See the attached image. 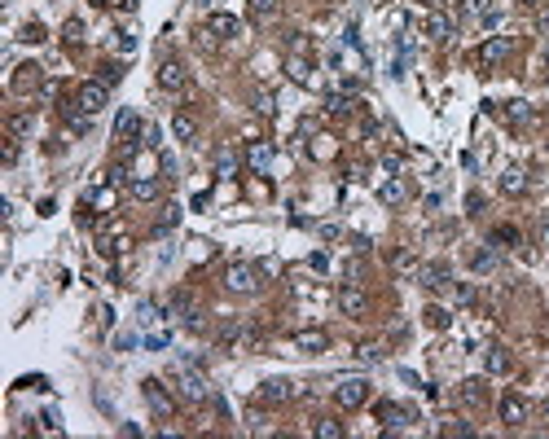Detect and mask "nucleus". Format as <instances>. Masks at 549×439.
Instances as JSON below:
<instances>
[{
	"mask_svg": "<svg viewBox=\"0 0 549 439\" xmlns=\"http://www.w3.org/2000/svg\"><path fill=\"white\" fill-rule=\"evenodd\" d=\"M224 286L233 290V295H255L259 290V268L255 264H233L224 272Z\"/></svg>",
	"mask_w": 549,
	"mask_h": 439,
	"instance_id": "nucleus-1",
	"label": "nucleus"
},
{
	"mask_svg": "<svg viewBox=\"0 0 549 439\" xmlns=\"http://www.w3.org/2000/svg\"><path fill=\"white\" fill-rule=\"evenodd\" d=\"M106 102H110V84H102V79H93V84H79V92H75V106L84 110V115L106 110Z\"/></svg>",
	"mask_w": 549,
	"mask_h": 439,
	"instance_id": "nucleus-2",
	"label": "nucleus"
},
{
	"mask_svg": "<svg viewBox=\"0 0 549 439\" xmlns=\"http://www.w3.org/2000/svg\"><path fill=\"white\" fill-rule=\"evenodd\" d=\"M172 382H176V391L185 396V400H207V382H203V373H194L185 365H176L172 369Z\"/></svg>",
	"mask_w": 549,
	"mask_h": 439,
	"instance_id": "nucleus-3",
	"label": "nucleus"
},
{
	"mask_svg": "<svg viewBox=\"0 0 549 439\" xmlns=\"http://www.w3.org/2000/svg\"><path fill=\"white\" fill-rule=\"evenodd\" d=\"M141 391H145V400H149V409H154V417H172V413H176V400L168 396V386H163L158 378H145Z\"/></svg>",
	"mask_w": 549,
	"mask_h": 439,
	"instance_id": "nucleus-4",
	"label": "nucleus"
},
{
	"mask_svg": "<svg viewBox=\"0 0 549 439\" xmlns=\"http://www.w3.org/2000/svg\"><path fill=\"white\" fill-rule=\"evenodd\" d=\"M334 400H339V409H360V404L370 400V382H365V378H347L334 391Z\"/></svg>",
	"mask_w": 549,
	"mask_h": 439,
	"instance_id": "nucleus-5",
	"label": "nucleus"
},
{
	"mask_svg": "<svg viewBox=\"0 0 549 439\" xmlns=\"http://www.w3.org/2000/svg\"><path fill=\"white\" fill-rule=\"evenodd\" d=\"M501 421H506V426H523V421H527V400L519 391H506L501 396Z\"/></svg>",
	"mask_w": 549,
	"mask_h": 439,
	"instance_id": "nucleus-6",
	"label": "nucleus"
},
{
	"mask_svg": "<svg viewBox=\"0 0 549 439\" xmlns=\"http://www.w3.org/2000/svg\"><path fill=\"white\" fill-rule=\"evenodd\" d=\"M339 307L347 316H365L370 312V299H365V290H356V286H343L339 290Z\"/></svg>",
	"mask_w": 549,
	"mask_h": 439,
	"instance_id": "nucleus-7",
	"label": "nucleus"
},
{
	"mask_svg": "<svg viewBox=\"0 0 549 439\" xmlns=\"http://www.w3.org/2000/svg\"><path fill=\"white\" fill-rule=\"evenodd\" d=\"M290 347H294V351H325V347H330V334H325V330H299V334L290 338Z\"/></svg>",
	"mask_w": 549,
	"mask_h": 439,
	"instance_id": "nucleus-8",
	"label": "nucleus"
},
{
	"mask_svg": "<svg viewBox=\"0 0 549 439\" xmlns=\"http://www.w3.org/2000/svg\"><path fill=\"white\" fill-rule=\"evenodd\" d=\"M422 31H426V36L435 40V44H444L448 36H453V22H448L440 9H431V13H426V22H422Z\"/></svg>",
	"mask_w": 549,
	"mask_h": 439,
	"instance_id": "nucleus-9",
	"label": "nucleus"
},
{
	"mask_svg": "<svg viewBox=\"0 0 549 439\" xmlns=\"http://www.w3.org/2000/svg\"><path fill=\"white\" fill-rule=\"evenodd\" d=\"M259 396L269 400V404H286V400H294V382H286V378H269Z\"/></svg>",
	"mask_w": 549,
	"mask_h": 439,
	"instance_id": "nucleus-10",
	"label": "nucleus"
},
{
	"mask_svg": "<svg viewBox=\"0 0 549 439\" xmlns=\"http://www.w3.org/2000/svg\"><path fill=\"white\" fill-rule=\"evenodd\" d=\"M501 193L523 198V193H527V172H523V167H506V172H501Z\"/></svg>",
	"mask_w": 549,
	"mask_h": 439,
	"instance_id": "nucleus-11",
	"label": "nucleus"
},
{
	"mask_svg": "<svg viewBox=\"0 0 549 439\" xmlns=\"http://www.w3.org/2000/svg\"><path fill=\"white\" fill-rule=\"evenodd\" d=\"M158 84L163 88H168V92H176V88H185V67H180V62H163V67H158Z\"/></svg>",
	"mask_w": 549,
	"mask_h": 439,
	"instance_id": "nucleus-12",
	"label": "nucleus"
},
{
	"mask_svg": "<svg viewBox=\"0 0 549 439\" xmlns=\"http://www.w3.org/2000/svg\"><path fill=\"white\" fill-rule=\"evenodd\" d=\"M114 137H119V141L141 137V115H137V110H119V119H114Z\"/></svg>",
	"mask_w": 549,
	"mask_h": 439,
	"instance_id": "nucleus-13",
	"label": "nucleus"
},
{
	"mask_svg": "<svg viewBox=\"0 0 549 439\" xmlns=\"http://www.w3.org/2000/svg\"><path fill=\"white\" fill-rule=\"evenodd\" d=\"M378 421H387V426H405V421H413V409H405V404H378Z\"/></svg>",
	"mask_w": 549,
	"mask_h": 439,
	"instance_id": "nucleus-14",
	"label": "nucleus"
},
{
	"mask_svg": "<svg viewBox=\"0 0 549 439\" xmlns=\"http://www.w3.org/2000/svg\"><path fill=\"white\" fill-rule=\"evenodd\" d=\"M418 281H422L426 290H444V286H448V264H426V268H418Z\"/></svg>",
	"mask_w": 549,
	"mask_h": 439,
	"instance_id": "nucleus-15",
	"label": "nucleus"
},
{
	"mask_svg": "<svg viewBox=\"0 0 549 439\" xmlns=\"http://www.w3.org/2000/svg\"><path fill=\"white\" fill-rule=\"evenodd\" d=\"M207 31H211V36H220V40H229V36H238V18H233V13H211Z\"/></svg>",
	"mask_w": 549,
	"mask_h": 439,
	"instance_id": "nucleus-16",
	"label": "nucleus"
},
{
	"mask_svg": "<svg viewBox=\"0 0 549 439\" xmlns=\"http://www.w3.org/2000/svg\"><path fill=\"white\" fill-rule=\"evenodd\" d=\"M506 53H510V40H488L484 48H479V67H496Z\"/></svg>",
	"mask_w": 549,
	"mask_h": 439,
	"instance_id": "nucleus-17",
	"label": "nucleus"
},
{
	"mask_svg": "<svg viewBox=\"0 0 549 439\" xmlns=\"http://www.w3.org/2000/svg\"><path fill=\"white\" fill-rule=\"evenodd\" d=\"M286 71H290V79H294V84H304V88L312 84V62H308V57H299V53H294V57L286 62Z\"/></svg>",
	"mask_w": 549,
	"mask_h": 439,
	"instance_id": "nucleus-18",
	"label": "nucleus"
},
{
	"mask_svg": "<svg viewBox=\"0 0 549 439\" xmlns=\"http://www.w3.org/2000/svg\"><path fill=\"white\" fill-rule=\"evenodd\" d=\"M13 88H18V92H36V88H40V67H18Z\"/></svg>",
	"mask_w": 549,
	"mask_h": 439,
	"instance_id": "nucleus-19",
	"label": "nucleus"
},
{
	"mask_svg": "<svg viewBox=\"0 0 549 439\" xmlns=\"http://www.w3.org/2000/svg\"><path fill=\"white\" fill-rule=\"evenodd\" d=\"M132 198L154 202L158 198V181H154V176H137V181H132Z\"/></svg>",
	"mask_w": 549,
	"mask_h": 439,
	"instance_id": "nucleus-20",
	"label": "nucleus"
},
{
	"mask_svg": "<svg viewBox=\"0 0 549 439\" xmlns=\"http://www.w3.org/2000/svg\"><path fill=\"white\" fill-rule=\"evenodd\" d=\"M378 198L387 202V207H395V202H405V198H409V185H405V181H387V185L378 189Z\"/></svg>",
	"mask_w": 549,
	"mask_h": 439,
	"instance_id": "nucleus-21",
	"label": "nucleus"
},
{
	"mask_svg": "<svg viewBox=\"0 0 549 439\" xmlns=\"http://www.w3.org/2000/svg\"><path fill=\"white\" fill-rule=\"evenodd\" d=\"M172 132H176V141H185V145H189V141L198 137V123H194V115H176V119H172Z\"/></svg>",
	"mask_w": 549,
	"mask_h": 439,
	"instance_id": "nucleus-22",
	"label": "nucleus"
},
{
	"mask_svg": "<svg viewBox=\"0 0 549 439\" xmlns=\"http://www.w3.org/2000/svg\"><path fill=\"white\" fill-rule=\"evenodd\" d=\"M484 365H488V373H506V369H510L506 347H488V351H484Z\"/></svg>",
	"mask_w": 549,
	"mask_h": 439,
	"instance_id": "nucleus-23",
	"label": "nucleus"
},
{
	"mask_svg": "<svg viewBox=\"0 0 549 439\" xmlns=\"http://www.w3.org/2000/svg\"><path fill=\"white\" fill-rule=\"evenodd\" d=\"M246 162L264 172V167H269V162H273V145H264V141H259V145H251V150H246Z\"/></svg>",
	"mask_w": 549,
	"mask_h": 439,
	"instance_id": "nucleus-24",
	"label": "nucleus"
},
{
	"mask_svg": "<svg viewBox=\"0 0 549 439\" xmlns=\"http://www.w3.org/2000/svg\"><path fill=\"white\" fill-rule=\"evenodd\" d=\"M312 435H321V439H339V435H343V421H334V417H317V421H312Z\"/></svg>",
	"mask_w": 549,
	"mask_h": 439,
	"instance_id": "nucleus-25",
	"label": "nucleus"
},
{
	"mask_svg": "<svg viewBox=\"0 0 549 439\" xmlns=\"http://www.w3.org/2000/svg\"><path fill=\"white\" fill-rule=\"evenodd\" d=\"M492 242H506V246H523V237L514 224H501V229H492Z\"/></svg>",
	"mask_w": 549,
	"mask_h": 439,
	"instance_id": "nucleus-26",
	"label": "nucleus"
},
{
	"mask_svg": "<svg viewBox=\"0 0 549 439\" xmlns=\"http://www.w3.org/2000/svg\"><path fill=\"white\" fill-rule=\"evenodd\" d=\"M391 268L400 272V277H409V272L418 268V264H413V251H395V255H391Z\"/></svg>",
	"mask_w": 549,
	"mask_h": 439,
	"instance_id": "nucleus-27",
	"label": "nucleus"
},
{
	"mask_svg": "<svg viewBox=\"0 0 549 439\" xmlns=\"http://www.w3.org/2000/svg\"><path fill=\"white\" fill-rule=\"evenodd\" d=\"M325 110H330V115H352V102H347L343 92H330L325 97Z\"/></svg>",
	"mask_w": 549,
	"mask_h": 439,
	"instance_id": "nucleus-28",
	"label": "nucleus"
},
{
	"mask_svg": "<svg viewBox=\"0 0 549 439\" xmlns=\"http://www.w3.org/2000/svg\"><path fill=\"white\" fill-rule=\"evenodd\" d=\"M461 400H470V404H484V382H479V378L461 382Z\"/></svg>",
	"mask_w": 549,
	"mask_h": 439,
	"instance_id": "nucleus-29",
	"label": "nucleus"
},
{
	"mask_svg": "<svg viewBox=\"0 0 549 439\" xmlns=\"http://www.w3.org/2000/svg\"><path fill=\"white\" fill-rule=\"evenodd\" d=\"M31 127H36V119H31V115H13V119H9V132H13V137H27Z\"/></svg>",
	"mask_w": 549,
	"mask_h": 439,
	"instance_id": "nucleus-30",
	"label": "nucleus"
},
{
	"mask_svg": "<svg viewBox=\"0 0 549 439\" xmlns=\"http://www.w3.org/2000/svg\"><path fill=\"white\" fill-rule=\"evenodd\" d=\"M119 79H123L119 62H102V84H119Z\"/></svg>",
	"mask_w": 549,
	"mask_h": 439,
	"instance_id": "nucleus-31",
	"label": "nucleus"
},
{
	"mask_svg": "<svg viewBox=\"0 0 549 439\" xmlns=\"http://www.w3.org/2000/svg\"><path fill=\"white\" fill-rule=\"evenodd\" d=\"M215 172H220V176H233V172H238V158H233V154L224 150L220 158H215Z\"/></svg>",
	"mask_w": 549,
	"mask_h": 439,
	"instance_id": "nucleus-32",
	"label": "nucleus"
},
{
	"mask_svg": "<svg viewBox=\"0 0 549 439\" xmlns=\"http://www.w3.org/2000/svg\"><path fill=\"white\" fill-rule=\"evenodd\" d=\"M506 115H510L514 123H523V119H531V110H527V102H510V106H506Z\"/></svg>",
	"mask_w": 549,
	"mask_h": 439,
	"instance_id": "nucleus-33",
	"label": "nucleus"
},
{
	"mask_svg": "<svg viewBox=\"0 0 549 439\" xmlns=\"http://www.w3.org/2000/svg\"><path fill=\"white\" fill-rule=\"evenodd\" d=\"M426 325H435V330H448V312H444V307H426Z\"/></svg>",
	"mask_w": 549,
	"mask_h": 439,
	"instance_id": "nucleus-34",
	"label": "nucleus"
},
{
	"mask_svg": "<svg viewBox=\"0 0 549 439\" xmlns=\"http://www.w3.org/2000/svg\"><path fill=\"white\" fill-rule=\"evenodd\" d=\"M246 5H251V13H255V18H269V13L277 9V0H246Z\"/></svg>",
	"mask_w": 549,
	"mask_h": 439,
	"instance_id": "nucleus-35",
	"label": "nucleus"
},
{
	"mask_svg": "<svg viewBox=\"0 0 549 439\" xmlns=\"http://www.w3.org/2000/svg\"><path fill=\"white\" fill-rule=\"evenodd\" d=\"M531 75H536V79H549V40H545V48H541V62L531 67Z\"/></svg>",
	"mask_w": 549,
	"mask_h": 439,
	"instance_id": "nucleus-36",
	"label": "nucleus"
},
{
	"mask_svg": "<svg viewBox=\"0 0 549 439\" xmlns=\"http://www.w3.org/2000/svg\"><path fill=\"white\" fill-rule=\"evenodd\" d=\"M475 268H479V272L496 268V255H492V251H479V255H475Z\"/></svg>",
	"mask_w": 549,
	"mask_h": 439,
	"instance_id": "nucleus-37",
	"label": "nucleus"
},
{
	"mask_svg": "<svg viewBox=\"0 0 549 439\" xmlns=\"http://www.w3.org/2000/svg\"><path fill=\"white\" fill-rule=\"evenodd\" d=\"M141 145H158V127L154 123H141V137H137Z\"/></svg>",
	"mask_w": 549,
	"mask_h": 439,
	"instance_id": "nucleus-38",
	"label": "nucleus"
},
{
	"mask_svg": "<svg viewBox=\"0 0 549 439\" xmlns=\"http://www.w3.org/2000/svg\"><path fill=\"white\" fill-rule=\"evenodd\" d=\"M176 220H180V211H176V207H163V216H158V229H172Z\"/></svg>",
	"mask_w": 549,
	"mask_h": 439,
	"instance_id": "nucleus-39",
	"label": "nucleus"
},
{
	"mask_svg": "<svg viewBox=\"0 0 549 439\" xmlns=\"http://www.w3.org/2000/svg\"><path fill=\"white\" fill-rule=\"evenodd\" d=\"M255 110H259V115H273L277 106H273V97H269V92H259V97H255Z\"/></svg>",
	"mask_w": 549,
	"mask_h": 439,
	"instance_id": "nucleus-40",
	"label": "nucleus"
},
{
	"mask_svg": "<svg viewBox=\"0 0 549 439\" xmlns=\"http://www.w3.org/2000/svg\"><path fill=\"white\" fill-rule=\"evenodd\" d=\"M444 435H470V421H444Z\"/></svg>",
	"mask_w": 549,
	"mask_h": 439,
	"instance_id": "nucleus-41",
	"label": "nucleus"
},
{
	"mask_svg": "<svg viewBox=\"0 0 549 439\" xmlns=\"http://www.w3.org/2000/svg\"><path fill=\"white\" fill-rule=\"evenodd\" d=\"M66 40H71V44L84 40V22H66Z\"/></svg>",
	"mask_w": 549,
	"mask_h": 439,
	"instance_id": "nucleus-42",
	"label": "nucleus"
},
{
	"mask_svg": "<svg viewBox=\"0 0 549 439\" xmlns=\"http://www.w3.org/2000/svg\"><path fill=\"white\" fill-rule=\"evenodd\" d=\"M356 356H360V361H378V356H382V347H374V343H365V347L356 351Z\"/></svg>",
	"mask_w": 549,
	"mask_h": 439,
	"instance_id": "nucleus-43",
	"label": "nucleus"
},
{
	"mask_svg": "<svg viewBox=\"0 0 549 439\" xmlns=\"http://www.w3.org/2000/svg\"><path fill=\"white\" fill-rule=\"evenodd\" d=\"M110 181H114V185L128 181V167H123V162H114V167H110Z\"/></svg>",
	"mask_w": 549,
	"mask_h": 439,
	"instance_id": "nucleus-44",
	"label": "nucleus"
},
{
	"mask_svg": "<svg viewBox=\"0 0 549 439\" xmlns=\"http://www.w3.org/2000/svg\"><path fill=\"white\" fill-rule=\"evenodd\" d=\"M106 5L119 9V13H132V9H137V0H106Z\"/></svg>",
	"mask_w": 549,
	"mask_h": 439,
	"instance_id": "nucleus-45",
	"label": "nucleus"
},
{
	"mask_svg": "<svg viewBox=\"0 0 549 439\" xmlns=\"http://www.w3.org/2000/svg\"><path fill=\"white\" fill-rule=\"evenodd\" d=\"M466 207H470V216H479V211H484V193H470V198H466Z\"/></svg>",
	"mask_w": 549,
	"mask_h": 439,
	"instance_id": "nucleus-46",
	"label": "nucleus"
},
{
	"mask_svg": "<svg viewBox=\"0 0 549 439\" xmlns=\"http://www.w3.org/2000/svg\"><path fill=\"white\" fill-rule=\"evenodd\" d=\"M119 48H123V53H132V48H137V40H132L128 31H119Z\"/></svg>",
	"mask_w": 549,
	"mask_h": 439,
	"instance_id": "nucleus-47",
	"label": "nucleus"
},
{
	"mask_svg": "<svg viewBox=\"0 0 549 439\" xmlns=\"http://www.w3.org/2000/svg\"><path fill=\"white\" fill-rule=\"evenodd\" d=\"M541 417H545V421H549V400H545V404H541Z\"/></svg>",
	"mask_w": 549,
	"mask_h": 439,
	"instance_id": "nucleus-48",
	"label": "nucleus"
},
{
	"mask_svg": "<svg viewBox=\"0 0 549 439\" xmlns=\"http://www.w3.org/2000/svg\"><path fill=\"white\" fill-rule=\"evenodd\" d=\"M519 5H536V0H519Z\"/></svg>",
	"mask_w": 549,
	"mask_h": 439,
	"instance_id": "nucleus-49",
	"label": "nucleus"
},
{
	"mask_svg": "<svg viewBox=\"0 0 549 439\" xmlns=\"http://www.w3.org/2000/svg\"><path fill=\"white\" fill-rule=\"evenodd\" d=\"M426 5H440V0H426Z\"/></svg>",
	"mask_w": 549,
	"mask_h": 439,
	"instance_id": "nucleus-50",
	"label": "nucleus"
}]
</instances>
